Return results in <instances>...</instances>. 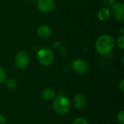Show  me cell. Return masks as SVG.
Here are the masks:
<instances>
[{
  "label": "cell",
  "instance_id": "6da1fadb",
  "mask_svg": "<svg viewBox=\"0 0 124 124\" xmlns=\"http://www.w3.org/2000/svg\"><path fill=\"white\" fill-rule=\"evenodd\" d=\"M114 39L110 35H102L95 42V49L98 54L101 55H108L110 54L114 49Z\"/></svg>",
  "mask_w": 124,
  "mask_h": 124
},
{
  "label": "cell",
  "instance_id": "7a4b0ae2",
  "mask_svg": "<svg viewBox=\"0 0 124 124\" xmlns=\"http://www.w3.org/2000/svg\"><path fill=\"white\" fill-rule=\"evenodd\" d=\"M52 107L54 110L57 113L60 115H65L70 110L71 103L66 97L59 95L54 98Z\"/></svg>",
  "mask_w": 124,
  "mask_h": 124
},
{
  "label": "cell",
  "instance_id": "3957f363",
  "mask_svg": "<svg viewBox=\"0 0 124 124\" xmlns=\"http://www.w3.org/2000/svg\"><path fill=\"white\" fill-rule=\"evenodd\" d=\"M36 57L39 64L44 66H49L53 62L54 55L53 52L50 49L43 47L38 51Z\"/></svg>",
  "mask_w": 124,
  "mask_h": 124
},
{
  "label": "cell",
  "instance_id": "277c9868",
  "mask_svg": "<svg viewBox=\"0 0 124 124\" xmlns=\"http://www.w3.org/2000/svg\"><path fill=\"white\" fill-rule=\"evenodd\" d=\"M29 62H30L29 56L24 51L19 52L15 57V64L18 69L23 70L26 68L28 66Z\"/></svg>",
  "mask_w": 124,
  "mask_h": 124
},
{
  "label": "cell",
  "instance_id": "5b68a950",
  "mask_svg": "<svg viewBox=\"0 0 124 124\" xmlns=\"http://www.w3.org/2000/svg\"><path fill=\"white\" fill-rule=\"evenodd\" d=\"M72 69L78 74H84L89 70L88 63L82 59H76L71 64Z\"/></svg>",
  "mask_w": 124,
  "mask_h": 124
},
{
  "label": "cell",
  "instance_id": "8992f818",
  "mask_svg": "<svg viewBox=\"0 0 124 124\" xmlns=\"http://www.w3.org/2000/svg\"><path fill=\"white\" fill-rule=\"evenodd\" d=\"M36 5L40 12L47 13L53 10L55 3L54 0H37Z\"/></svg>",
  "mask_w": 124,
  "mask_h": 124
},
{
  "label": "cell",
  "instance_id": "52a82bcc",
  "mask_svg": "<svg viewBox=\"0 0 124 124\" xmlns=\"http://www.w3.org/2000/svg\"><path fill=\"white\" fill-rule=\"evenodd\" d=\"M112 10L113 17L118 21H123L124 20V4L122 2L116 3L112 6Z\"/></svg>",
  "mask_w": 124,
  "mask_h": 124
},
{
  "label": "cell",
  "instance_id": "ba28073f",
  "mask_svg": "<svg viewBox=\"0 0 124 124\" xmlns=\"http://www.w3.org/2000/svg\"><path fill=\"white\" fill-rule=\"evenodd\" d=\"M73 105L76 109H82L86 105V98L83 94L78 93L74 96L73 100Z\"/></svg>",
  "mask_w": 124,
  "mask_h": 124
},
{
  "label": "cell",
  "instance_id": "9c48e42d",
  "mask_svg": "<svg viewBox=\"0 0 124 124\" xmlns=\"http://www.w3.org/2000/svg\"><path fill=\"white\" fill-rule=\"evenodd\" d=\"M37 34L41 39H47L52 35V29L49 26L43 25L37 28Z\"/></svg>",
  "mask_w": 124,
  "mask_h": 124
},
{
  "label": "cell",
  "instance_id": "30bf717a",
  "mask_svg": "<svg viewBox=\"0 0 124 124\" xmlns=\"http://www.w3.org/2000/svg\"><path fill=\"white\" fill-rule=\"evenodd\" d=\"M110 15H111L110 9L108 7H107L101 8L98 11V12H97L98 19L100 20H101V21H106V20H108L110 17Z\"/></svg>",
  "mask_w": 124,
  "mask_h": 124
},
{
  "label": "cell",
  "instance_id": "8fae6325",
  "mask_svg": "<svg viewBox=\"0 0 124 124\" xmlns=\"http://www.w3.org/2000/svg\"><path fill=\"white\" fill-rule=\"evenodd\" d=\"M41 98L45 101L52 100L55 97V92L50 88H46L43 89L41 92Z\"/></svg>",
  "mask_w": 124,
  "mask_h": 124
},
{
  "label": "cell",
  "instance_id": "7c38bea8",
  "mask_svg": "<svg viewBox=\"0 0 124 124\" xmlns=\"http://www.w3.org/2000/svg\"><path fill=\"white\" fill-rule=\"evenodd\" d=\"M4 83H5L6 88L9 90H14V89H15V88L17 86L16 81L13 78H7L5 80Z\"/></svg>",
  "mask_w": 124,
  "mask_h": 124
},
{
  "label": "cell",
  "instance_id": "4fadbf2b",
  "mask_svg": "<svg viewBox=\"0 0 124 124\" xmlns=\"http://www.w3.org/2000/svg\"><path fill=\"white\" fill-rule=\"evenodd\" d=\"M7 79V74L4 69L0 66V84L4 83Z\"/></svg>",
  "mask_w": 124,
  "mask_h": 124
},
{
  "label": "cell",
  "instance_id": "5bb4252c",
  "mask_svg": "<svg viewBox=\"0 0 124 124\" xmlns=\"http://www.w3.org/2000/svg\"><path fill=\"white\" fill-rule=\"evenodd\" d=\"M117 45H118V46L121 49L124 50V35H121V36L118 39V40H117Z\"/></svg>",
  "mask_w": 124,
  "mask_h": 124
},
{
  "label": "cell",
  "instance_id": "9a60e30c",
  "mask_svg": "<svg viewBox=\"0 0 124 124\" xmlns=\"http://www.w3.org/2000/svg\"><path fill=\"white\" fill-rule=\"evenodd\" d=\"M73 124H89V122L85 118L82 117H78L73 121Z\"/></svg>",
  "mask_w": 124,
  "mask_h": 124
},
{
  "label": "cell",
  "instance_id": "2e32d148",
  "mask_svg": "<svg viewBox=\"0 0 124 124\" xmlns=\"http://www.w3.org/2000/svg\"><path fill=\"white\" fill-rule=\"evenodd\" d=\"M117 120L120 124H124V111L121 110L117 116Z\"/></svg>",
  "mask_w": 124,
  "mask_h": 124
},
{
  "label": "cell",
  "instance_id": "e0dca14e",
  "mask_svg": "<svg viewBox=\"0 0 124 124\" xmlns=\"http://www.w3.org/2000/svg\"><path fill=\"white\" fill-rule=\"evenodd\" d=\"M103 2H104V4L106 6L112 7V6H113L116 4V0H103Z\"/></svg>",
  "mask_w": 124,
  "mask_h": 124
},
{
  "label": "cell",
  "instance_id": "ac0fdd59",
  "mask_svg": "<svg viewBox=\"0 0 124 124\" xmlns=\"http://www.w3.org/2000/svg\"><path fill=\"white\" fill-rule=\"evenodd\" d=\"M119 87L121 90V92H124V79H122L121 81H120V84H119Z\"/></svg>",
  "mask_w": 124,
  "mask_h": 124
},
{
  "label": "cell",
  "instance_id": "d6986e66",
  "mask_svg": "<svg viewBox=\"0 0 124 124\" xmlns=\"http://www.w3.org/2000/svg\"><path fill=\"white\" fill-rule=\"evenodd\" d=\"M7 122H6V119L5 118L0 114V124H6Z\"/></svg>",
  "mask_w": 124,
  "mask_h": 124
},
{
  "label": "cell",
  "instance_id": "ffe728a7",
  "mask_svg": "<svg viewBox=\"0 0 124 124\" xmlns=\"http://www.w3.org/2000/svg\"><path fill=\"white\" fill-rule=\"evenodd\" d=\"M124 28H121V29H120V33H121V35H124Z\"/></svg>",
  "mask_w": 124,
  "mask_h": 124
},
{
  "label": "cell",
  "instance_id": "44dd1931",
  "mask_svg": "<svg viewBox=\"0 0 124 124\" xmlns=\"http://www.w3.org/2000/svg\"><path fill=\"white\" fill-rule=\"evenodd\" d=\"M29 1H31V2H35L36 1V0H28Z\"/></svg>",
  "mask_w": 124,
  "mask_h": 124
},
{
  "label": "cell",
  "instance_id": "7402d4cb",
  "mask_svg": "<svg viewBox=\"0 0 124 124\" xmlns=\"http://www.w3.org/2000/svg\"><path fill=\"white\" fill-rule=\"evenodd\" d=\"M0 1H1V0H0Z\"/></svg>",
  "mask_w": 124,
  "mask_h": 124
}]
</instances>
